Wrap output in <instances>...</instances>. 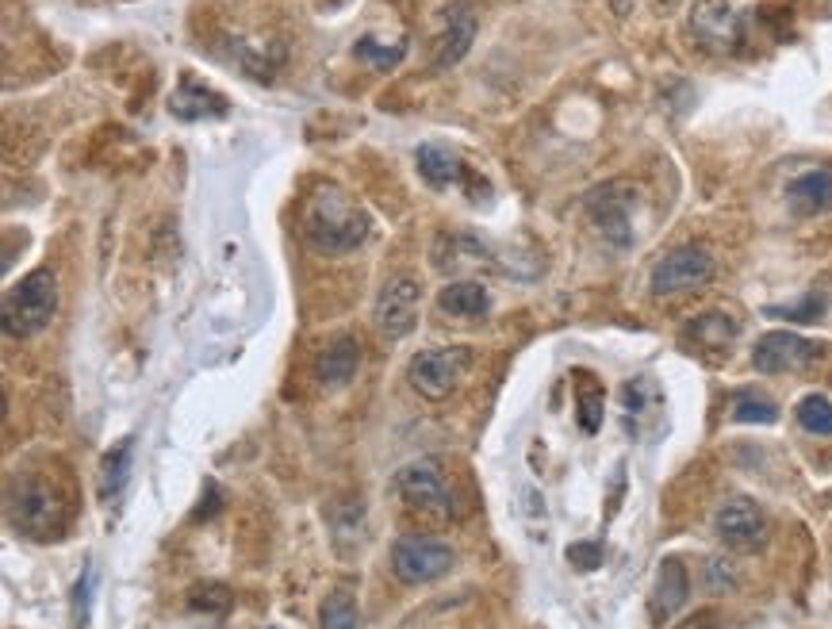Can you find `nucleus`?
<instances>
[{"label":"nucleus","mask_w":832,"mask_h":629,"mask_svg":"<svg viewBox=\"0 0 832 629\" xmlns=\"http://www.w3.org/2000/svg\"><path fill=\"white\" fill-rule=\"evenodd\" d=\"M303 238L319 254H350L369 238V215L342 188L323 185L303 204Z\"/></svg>","instance_id":"obj_1"},{"label":"nucleus","mask_w":832,"mask_h":629,"mask_svg":"<svg viewBox=\"0 0 832 629\" xmlns=\"http://www.w3.org/2000/svg\"><path fill=\"white\" fill-rule=\"evenodd\" d=\"M58 312V281L50 269L28 273L16 288L4 292V334L8 338H31V334L47 331L50 318Z\"/></svg>","instance_id":"obj_2"},{"label":"nucleus","mask_w":832,"mask_h":629,"mask_svg":"<svg viewBox=\"0 0 832 629\" xmlns=\"http://www.w3.org/2000/svg\"><path fill=\"white\" fill-rule=\"evenodd\" d=\"M8 522L28 538H47L66 522V503L47 480L28 476L8 491Z\"/></svg>","instance_id":"obj_3"},{"label":"nucleus","mask_w":832,"mask_h":629,"mask_svg":"<svg viewBox=\"0 0 832 629\" xmlns=\"http://www.w3.org/2000/svg\"><path fill=\"white\" fill-rule=\"evenodd\" d=\"M468 365H472V350L468 346H441V350H422L411 357L407 365V381L419 395L427 400H446L457 384L468 376Z\"/></svg>","instance_id":"obj_4"},{"label":"nucleus","mask_w":832,"mask_h":629,"mask_svg":"<svg viewBox=\"0 0 832 629\" xmlns=\"http://www.w3.org/2000/svg\"><path fill=\"white\" fill-rule=\"evenodd\" d=\"M453 549L438 538H427V533H407L392 546V572L407 588L441 580L453 568Z\"/></svg>","instance_id":"obj_5"},{"label":"nucleus","mask_w":832,"mask_h":629,"mask_svg":"<svg viewBox=\"0 0 832 629\" xmlns=\"http://www.w3.org/2000/svg\"><path fill=\"white\" fill-rule=\"evenodd\" d=\"M714 257L706 254L702 246H679L672 249V254H664L660 262H656L653 277H648V288H653V296H683V292H695L702 284L714 281Z\"/></svg>","instance_id":"obj_6"},{"label":"nucleus","mask_w":832,"mask_h":629,"mask_svg":"<svg viewBox=\"0 0 832 629\" xmlns=\"http://www.w3.org/2000/svg\"><path fill=\"white\" fill-rule=\"evenodd\" d=\"M395 488H400V495L407 499V507H414V511L441 514V519L457 514L453 491H449L446 476H441V469L433 461H411L407 469H400V476H395Z\"/></svg>","instance_id":"obj_7"},{"label":"nucleus","mask_w":832,"mask_h":629,"mask_svg":"<svg viewBox=\"0 0 832 629\" xmlns=\"http://www.w3.org/2000/svg\"><path fill=\"white\" fill-rule=\"evenodd\" d=\"M633 204H637V188H629L626 180H610V185H599L587 193V212H591L595 227H599L614 246L633 243V227H629Z\"/></svg>","instance_id":"obj_8"},{"label":"nucleus","mask_w":832,"mask_h":629,"mask_svg":"<svg viewBox=\"0 0 832 629\" xmlns=\"http://www.w3.org/2000/svg\"><path fill=\"white\" fill-rule=\"evenodd\" d=\"M821 357V346L794 331H771L756 342L752 350V365L756 373H799V368H810L813 361Z\"/></svg>","instance_id":"obj_9"},{"label":"nucleus","mask_w":832,"mask_h":629,"mask_svg":"<svg viewBox=\"0 0 832 629\" xmlns=\"http://www.w3.org/2000/svg\"><path fill=\"white\" fill-rule=\"evenodd\" d=\"M714 530H717V538H722L725 546L736 549V553H752V549L764 546L767 519H764V511L752 503V499L733 495V499H725V503L717 507Z\"/></svg>","instance_id":"obj_10"},{"label":"nucleus","mask_w":832,"mask_h":629,"mask_svg":"<svg viewBox=\"0 0 832 629\" xmlns=\"http://www.w3.org/2000/svg\"><path fill=\"white\" fill-rule=\"evenodd\" d=\"M419 307H422V288L414 277H395L384 284V292H380L376 299V331L384 334V338H403V334L414 331V323H419Z\"/></svg>","instance_id":"obj_11"},{"label":"nucleus","mask_w":832,"mask_h":629,"mask_svg":"<svg viewBox=\"0 0 832 629\" xmlns=\"http://www.w3.org/2000/svg\"><path fill=\"white\" fill-rule=\"evenodd\" d=\"M691 28H695V39L702 42V47L717 50V55H730V50L741 47V39H744L741 12H736L733 4H725V0H706V4H698Z\"/></svg>","instance_id":"obj_12"},{"label":"nucleus","mask_w":832,"mask_h":629,"mask_svg":"<svg viewBox=\"0 0 832 629\" xmlns=\"http://www.w3.org/2000/svg\"><path fill=\"white\" fill-rule=\"evenodd\" d=\"M476 39V12L468 4H453L446 12V31L438 36V50H433V70H449L472 50Z\"/></svg>","instance_id":"obj_13"},{"label":"nucleus","mask_w":832,"mask_h":629,"mask_svg":"<svg viewBox=\"0 0 832 629\" xmlns=\"http://www.w3.org/2000/svg\"><path fill=\"white\" fill-rule=\"evenodd\" d=\"M691 594V576H687V564H683L679 557H667L660 564V572H656V583H653V602H648V610H653L656 622H667V618H675L683 610V602H687Z\"/></svg>","instance_id":"obj_14"},{"label":"nucleus","mask_w":832,"mask_h":629,"mask_svg":"<svg viewBox=\"0 0 832 629\" xmlns=\"http://www.w3.org/2000/svg\"><path fill=\"white\" fill-rule=\"evenodd\" d=\"M227 100L219 97L215 89H207L204 81H196V77H180L177 92L169 97V111L177 119H185V124H196V119H219L227 116Z\"/></svg>","instance_id":"obj_15"},{"label":"nucleus","mask_w":832,"mask_h":629,"mask_svg":"<svg viewBox=\"0 0 832 629\" xmlns=\"http://www.w3.org/2000/svg\"><path fill=\"white\" fill-rule=\"evenodd\" d=\"M786 200H791V212L810 219V215H821L832 208V174L829 169H810V174L794 177L791 188H786Z\"/></svg>","instance_id":"obj_16"},{"label":"nucleus","mask_w":832,"mask_h":629,"mask_svg":"<svg viewBox=\"0 0 832 629\" xmlns=\"http://www.w3.org/2000/svg\"><path fill=\"white\" fill-rule=\"evenodd\" d=\"M414 166H419L422 180L433 188H449L464 180V161L441 142H422L419 150H414Z\"/></svg>","instance_id":"obj_17"},{"label":"nucleus","mask_w":832,"mask_h":629,"mask_svg":"<svg viewBox=\"0 0 832 629\" xmlns=\"http://www.w3.org/2000/svg\"><path fill=\"white\" fill-rule=\"evenodd\" d=\"M358 365H361V346L358 338H350V334H342L337 342L326 346V353L319 357V381L326 387H345L358 376Z\"/></svg>","instance_id":"obj_18"},{"label":"nucleus","mask_w":832,"mask_h":629,"mask_svg":"<svg viewBox=\"0 0 832 629\" xmlns=\"http://www.w3.org/2000/svg\"><path fill=\"white\" fill-rule=\"evenodd\" d=\"M131 464H135V438H124L116 450L104 453V461H100V499L108 507L124 499L127 480H131Z\"/></svg>","instance_id":"obj_19"},{"label":"nucleus","mask_w":832,"mask_h":629,"mask_svg":"<svg viewBox=\"0 0 832 629\" xmlns=\"http://www.w3.org/2000/svg\"><path fill=\"white\" fill-rule=\"evenodd\" d=\"M438 307H441V315L476 318V315H488L491 296L480 281H457V284H446V288L438 292Z\"/></svg>","instance_id":"obj_20"},{"label":"nucleus","mask_w":832,"mask_h":629,"mask_svg":"<svg viewBox=\"0 0 832 629\" xmlns=\"http://www.w3.org/2000/svg\"><path fill=\"white\" fill-rule=\"evenodd\" d=\"M576 403H579V407H576L579 430H584V434H599L606 395H603V384L595 381L591 373H576Z\"/></svg>","instance_id":"obj_21"},{"label":"nucleus","mask_w":832,"mask_h":629,"mask_svg":"<svg viewBox=\"0 0 832 629\" xmlns=\"http://www.w3.org/2000/svg\"><path fill=\"white\" fill-rule=\"evenodd\" d=\"M733 419L756 422V426H771V422L779 419V407L771 395L756 392V387H741V392H733Z\"/></svg>","instance_id":"obj_22"},{"label":"nucleus","mask_w":832,"mask_h":629,"mask_svg":"<svg viewBox=\"0 0 832 629\" xmlns=\"http://www.w3.org/2000/svg\"><path fill=\"white\" fill-rule=\"evenodd\" d=\"M319 629H361V610L350 591L326 594V602L319 607Z\"/></svg>","instance_id":"obj_23"},{"label":"nucleus","mask_w":832,"mask_h":629,"mask_svg":"<svg viewBox=\"0 0 832 629\" xmlns=\"http://www.w3.org/2000/svg\"><path fill=\"white\" fill-rule=\"evenodd\" d=\"M687 334L698 346H730L736 338V323L725 312H709V315H702Z\"/></svg>","instance_id":"obj_24"},{"label":"nucleus","mask_w":832,"mask_h":629,"mask_svg":"<svg viewBox=\"0 0 832 629\" xmlns=\"http://www.w3.org/2000/svg\"><path fill=\"white\" fill-rule=\"evenodd\" d=\"M353 55H358L361 62H369L372 70H395V66H400L403 58H407V42L395 39L392 47H384V42H376L372 36H365V39L358 42V47H353Z\"/></svg>","instance_id":"obj_25"},{"label":"nucleus","mask_w":832,"mask_h":629,"mask_svg":"<svg viewBox=\"0 0 832 629\" xmlns=\"http://www.w3.org/2000/svg\"><path fill=\"white\" fill-rule=\"evenodd\" d=\"M799 426L805 434L832 438V400H825V395H805L799 403Z\"/></svg>","instance_id":"obj_26"},{"label":"nucleus","mask_w":832,"mask_h":629,"mask_svg":"<svg viewBox=\"0 0 832 629\" xmlns=\"http://www.w3.org/2000/svg\"><path fill=\"white\" fill-rule=\"evenodd\" d=\"M92 594H97V568L85 564V572L77 576V583H74V626H77V629H89V618H92Z\"/></svg>","instance_id":"obj_27"},{"label":"nucleus","mask_w":832,"mask_h":629,"mask_svg":"<svg viewBox=\"0 0 832 629\" xmlns=\"http://www.w3.org/2000/svg\"><path fill=\"white\" fill-rule=\"evenodd\" d=\"M188 607L193 610H227L231 607V591L223 583H200L188 594Z\"/></svg>","instance_id":"obj_28"},{"label":"nucleus","mask_w":832,"mask_h":629,"mask_svg":"<svg viewBox=\"0 0 832 629\" xmlns=\"http://www.w3.org/2000/svg\"><path fill=\"white\" fill-rule=\"evenodd\" d=\"M821 312H825L821 296H805L799 307H767L771 318H794V323H813V318H821Z\"/></svg>","instance_id":"obj_29"},{"label":"nucleus","mask_w":832,"mask_h":629,"mask_svg":"<svg viewBox=\"0 0 832 629\" xmlns=\"http://www.w3.org/2000/svg\"><path fill=\"white\" fill-rule=\"evenodd\" d=\"M568 560L579 572H595L603 564V546L599 541H576V546H568Z\"/></svg>","instance_id":"obj_30"},{"label":"nucleus","mask_w":832,"mask_h":629,"mask_svg":"<svg viewBox=\"0 0 832 629\" xmlns=\"http://www.w3.org/2000/svg\"><path fill=\"white\" fill-rule=\"evenodd\" d=\"M706 583H709V591H733L736 588V576H733V568L725 564V560H709L706 564Z\"/></svg>","instance_id":"obj_31"},{"label":"nucleus","mask_w":832,"mask_h":629,"mask_svg":"<svg viewBox=\"0 0 832 629\" xmlns=\"http://www.w3.org/2000/svg\"><path fill=\"white\" fill-rule=\"evenodd\" d=\"M204 495H207V503H200L196 519H212V514L219 511V488H215V480H207V484H204Z\"/></svg>","instance_id":"obj_32"},{"label":"nucleus","mask_w":832,"mask_h":629,"mask_svg":"<svg viewBox=\"0 0 832 629\" xmlns=\"http://www.w3.org/2000/svg\"><path fill=\"white\" fill-rule=\"evenodd\" d=\"M679 629H717V615H714V610H698V615L687 618Z\"/></svg>","instance_id":"obj_33"}]
</instances>
